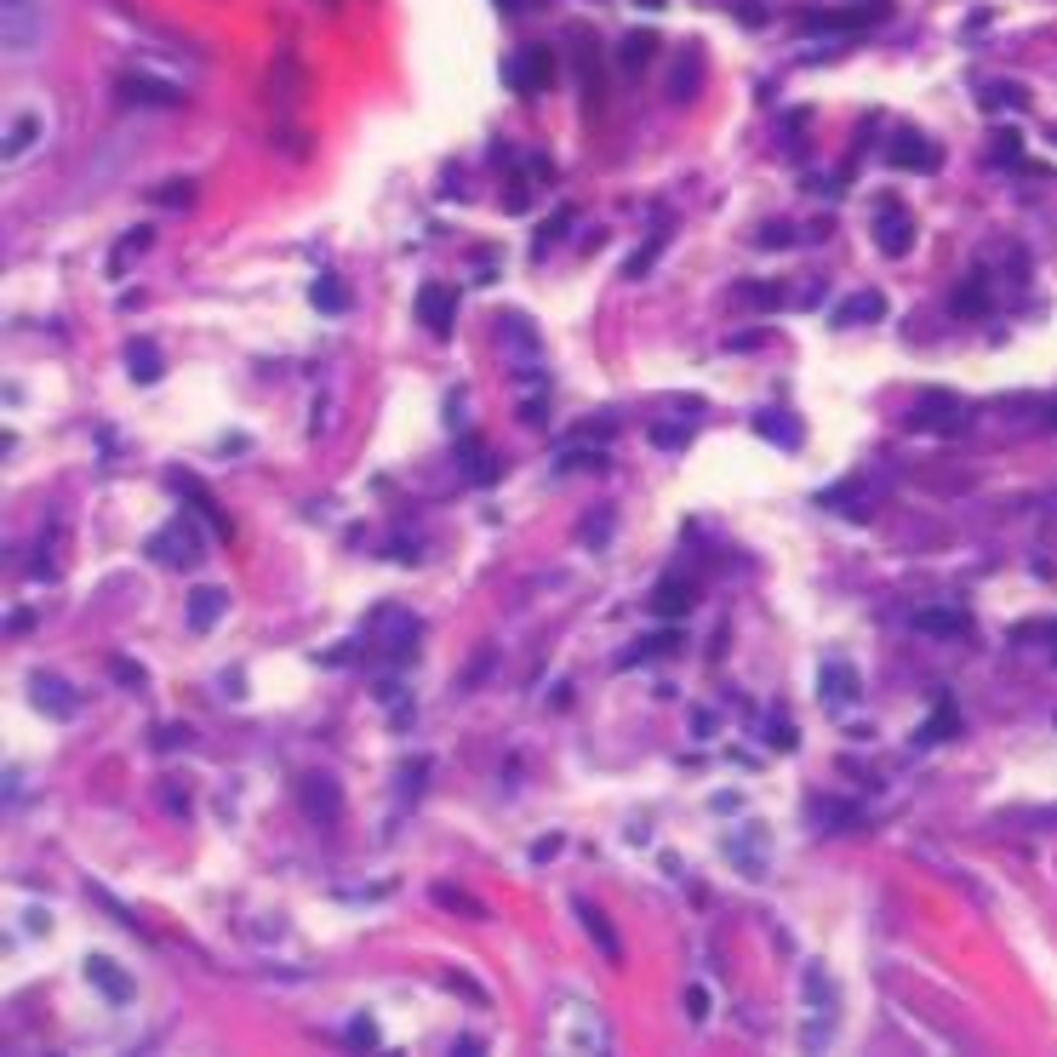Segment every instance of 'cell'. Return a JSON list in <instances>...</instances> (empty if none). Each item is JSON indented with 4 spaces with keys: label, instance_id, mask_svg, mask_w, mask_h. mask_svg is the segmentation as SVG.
Returning <instances> with one entry per match:
<instances>
[{
    "label": "cell",
    "instance_id": "1",
    "mask_svg": "<svg viewBox=\"0 0 1057 1057\" xmlns=\"http://www.w3.org/2000/svg\"><path fill=\"white\" fill-rule=\"evenodd\" d=\"M549 75H555V52H549V46H520L515 58L503 63V80H509L515 92H526V98H532V92H543V86H549Z\"/></svg>",
    "mask_w": 1057,
    "mask_h": 1057
},
{
    "label": "cell",
    "instance_id": "2",
    "mask_svg": "<svg viewBox=\"0 0 1057 1057\" xmlns=\"http://www.w3.org/2000/svg\"><path fill=\"white\" fill-rule=\"evenodd\" d=\"M875 246L886 252V258H909V246H915V223H909V212H903L898 200H880V212H875Z\"/></svg>",
    "mask_w": 1057,
    "mask_h": 1057
},
{
    "label": "cell",
    "instance_id": "3",
    "mask_svg": "<svg viewBox=\"0 0 1057 1057\" xmlns=\"http://www.w3.org/2000/svg\"><path fill=\"white\" fill-rule=\"evenodd\" d=\"M0 18H6V52L40 46V0H0Z\"/></svg>",
    "mask_w": 1057,
    "mask_h": 1057
},
{
    "label": "cell",
    "instance_id": "4",
    "mask_svg": "<svg viewBox=\"0 0 1057 1057\" xmlns=\"http://www.w3.org/2000/svg\"><path fill=\"white\" fill-rule=\"evenodd\" d=\"M886 166H898V172H938L943 149L938 143H926L920 132H898V138L886 143Z\"/></svg>",
    "mask_w": 1057,
    "mask_h": 1057
},
{
    "label": "cell",
    "instance_id": "5",
    "mask_svg": "<svg viewBox=\"0 0 1057 1057\" xmlns=\"http://www.w3.org/2000/svg\"><path fill=\"white\" fill-rule=\"evenodd\" d=\"M915 429H932V435H960V429H966V412H960L955 395L932 389V395L915 406Z\"/></svg>",
    "mask_w": 1057,
    "mask_h": 1057
},
{
    "label": "cell",
    "instance_id": "6",
    "mask_svg": "<svg viewBox=\"0 0 1057 1057\" xmlns=\"http://www.w3.org/2000/svg\"><path fill=\"white\" fill-rule=\"evenodd\" d=\"M560 1046H566V1052H600V1046H606V1029L595 1023L589 1006H566V1012H560Z\"/></svg>",
    "mask_w": 1057,
    "mask_h": 1057
},
{
    "label": "cell",
    "instance_id": "7",
    "mask_svg": "<svg viewBox=\"0 0 1057 1057\" xmlns=\"http://www.w3.org/2000/svg\"><path fill=\"white\" fill-rule=\"evenodd\" d=\"M880 18L875 6H829V12H806V29H823V35H852V29H869Z\"/></svg>",
    "mask_w": 1057,
    "mask_h": 1057
},
{
    "label": "cell",
    "instance_id": "8",
    "mask_svg": "<svg viewBox=\"0 0 1057 1057\" xmlns=\"http://www.w3.org/2000/svg\"><path fill=\"white\" fill-rule=\"evenodd\" d=\"M298 800H303V812L315 823H332L343 812V795H338V783L332 778H320V772H309V778L298 783Z\"/></svg>",
    "mask_w": 1057,
    "mask_h": 1057
},
{
    "label": "cell",
    "instance_id": "9",
    "mask_svg": "<svg viewBox=\"0 0 1057 1057\" xmlns=\"http://www.w3.org/2000/svg\"><path fill=\"white\" fill-rule=\"evenodd\" d=\"M418 320L435 332V338H452V320H458V298L446 286H423L418 292Z\"/></svg>",
    "mask_w": 1057,
    "mask_h": 1057
},
{
    "label": "cell",
    "instance_id": "10",
    "mask_svg": "<svg viewBox=\"0 0 1057 1057\" xmlns=\"http://www.w3.org/2000/svg\"><path fill=\"white\" fill-rule=\"evenodd\" d=\"M29 698H35V709L40 715H63V720H75V709H80V698L63 686V680H52V675H35L29 680Z\"/></svg>",
    "mask_w": 1057,
    "mask_h": 1057
},
{
    "label": "cell",
    "instance_id": "11",
    "mask_svg": "<svg viewBox=\"0 0 1057 1057\" xmlns=\"http://www.w3.org/2000/svg\"><path fill=\"white\" fill-rule=\"evenodd\" d=\"M86 978H92V989H103V995L115 1000V1006H132V995H138V989H132V978H126V972H120L109 955H92V960H86Z\"/></svg>",
    "mask_w": 1057,
    "mask_h": 1057
},
{
    "label": "cell",
    "instance_id": "12",
    "mask_svg": "<svg viewBox=\"0 0 1057 1057\" xmlns=\"http://www.w3.org/2000/svg\"><path fill=\"white\" fill-rule=\"evenodd\" d=\"M915 629L932 640H960L966 629H972V618L966 612H955V606H926V612H915Z\"/></svg>",
    "mask_w": 1057,
    "mask_h": 1057
},
{
    "label": "cell",
    "instance_id": "13",
    "mask_svg": "<svg viewBox=\"0 0 1057 1057\" xmlns=\"http://www.w3.org/2000/svg\"><path fill=\"white\" fill-rule=\"evenodd\" d=\"M823 703H829V709L858 703V669H852V663H823Z\"/></svg>",
    "mask_w": 1057,
    "mask_h": 1057
},
{
    "label": "cell",
    "instance_id": "14",
    "mask_svg": "<svg viewBox=\"0 0 1057 1057\" xmlns=\"http://www.w3.org/2000/svg\"><path fill=\"white\" fill-rule=\"evenodd\" d=\"M120 92H126L132 103H160V109H178V103H183L178 86H166V80H149V75H126V80H120Z\"/></svg>",
    "mask_w": 1057,
    "mask_h": 1057
},
{
    "label": "cell",
    "instance_id": "15",
    "mask_svg": "<svg viewBox=\"0 0 1057 1057\" xmlns=\"http://www.w3.org/2000/svg\"><path fill=\"white\" fill-rule=\"evenodd\" d=\"M886 315V298L880 292H852V298L835 309V326H869V320Z\"/></svg>",
    "mask_w": 1057,
    "mask_h": 1057
},
{
    "label": "cell",
    "instance_id": "16",
    "mask_svg": "<svg viewBox=\"0 0 1057 1057\" xmlns=\"http://www.w3.org/2000/svg\"><path fill=\"white\" fill-rule=\"evenodd\" d=\"M412 640H418V618H406V612H389V635H383V652L395 663L412 658Z\"/></svg>",
    "mask_w": 1057,
    "mask_h": 1057
},
{
    "label": "cell",
    "instance_id": "17",
    "mask_svg": "<svg viewBox=\"0 0 1057 1057\" xmlns=\"http://www.w3.org/2000/svg\"><path fill=\"white\" fill-rule=\"evenodd\" d=\"M35 138H40V115L35 109H23V115L6 126V160H23L29 149H35Z\"/></svg>",
    "mask_w": 1057,
    "mask_h": 1057
},
{
    "label": "cell",
    "instance_id": "18",
    "mask_svg": "<svg viewBox=\"0 0 1057 1057\" xmlns=\"http://www.w3.org/2000/svg\"><path fill=\"white\" fill-rule=\"evenodd\" d=\"M223 589H212V583H206V589H195V595H189V623H195V629H212V623L223 618Z\"/></svg>",
    "mask_w": 1057,
    "mask_h": 1057
},
{
    "label": "cell",
    "instance_id": "19",
    "mask_svg": "<svg viewBox=\"0 0 1057 1057\" xmlns=\"http://www.w3.org/2000/svg\"><path fill=\"white\" fill-rule=\"evenodd\" d=\"M686 606H692L686 583H680V578H663V583H658V595H652V612H658V618H686Z\"/></svg>",
    "mask_w": 1057,
    "mask_h": 1057
},
{
    "label": "cell",
    "instance_id": "20",
    "mask_svg": "<svg viewBox=\"0 0 1057 1057\" xmlns=\"http://www.w3.org/2000/svg\"><path fill=\"white\" fill-rule=\"evenodd\" d=\"M126 360H132V378H138V383H155L160 378V349H155V343L132 338V343H126Z\"/></svg>",
    "mask_w": 1057,
    "mask_h": 1057
},
{
    "label": "cell",
    "instance_id": "21",
    "mask_svg": "<svg viewBox=\"0 0 1057 1057\" xmlns=\"http://www.w3.org/2000/svg\"><path fill=\"white\" fill-rule=\"evenodd\" d=\"M578 920H583V926H589V938H595V943H600V949H606V955H612V960L623 955L618 932H612V926H606V920H600V909H589V903H578Z\"/></svg>",
    "mask_w": 1057,
    "mask_h": 1057
},
{
    "label": "cell",
    "instance_id": "22",
    "mask_svg": "<svg viewBox=\"0 0 1057 1057\" xmlns=\"http://www.w3.org/2000/svg\"><path fill=\"white\" fill-rule=\"evenodd\" d=\"M309 303H315V309H349V292H343V280L320 275L315 286H309Z\"/></svg>",
    "mask_w": 1057,
    "mask_h": 1057
},
{
    "label": "cell",
    "instance_id": "23",
    "mask_svg": "<svg viewBox=\"0 0 1057 1057\" xmlns=\"http://www.w3.org/2000/svg\"><path fill=\"white\" fill-rule=\"evenodd\" d=\"M658 52V35H646V29H635V35H623V69H640V63Z\"/></svg>",
    "mask_w": 1057,
    "mask_h": 1057
},
{
    "label": "cell",
    "instance_id": "24",
    "mask_svg": "<svg viewBox=\"0 0 1057 1057\" xmlns=\"http://www.w3.org/2000/svg\"><path fill=\"white\" fill-rule=\"evenodd\" d=\"M806 1000H812V1012H835V989L823 978V966H806Z\"/></svg>",
    "mask_w": 1057,
    "mask_h": 1057
},
{
    "label": "cell",
    "instance_id": "25",
    "mask_svg": "<svg viewBox=\"0 0 1057 1057\" xmlns=\"http://www.w3.org/2000/svg\"><path fill=\"white\" fill-rule=\"evenodd\" d=\"M983 109H1023V86H1012V80H995V86L983 92Z\"/></svg>",
    "mask_w": 1057,
    "mask_h": 1057
},
{
    "label": "cell",
    "instance_id": "26",
    "mask_svg": "<svg viewBox=\"0 0 1057 1057\" xmlns=\"http://www.w3.org/2000/svg\"><path fill=\"white\" fill-rule=\"evenodd\" d=\"M692 86H698V58H686L675 69V80H669V92H675V103H692Z\"/></svg>",
    "mask_w": 1057,
    "mask_h": 1057
},
{
    "label": "cell",
    "instance_id": "27",
    "mask_svg": "<svg viewBox=\"0 0 1057 1057\" xmlns=\"http://www.w3.org/2000/svg\"><path fill=\"white\" fill-rule=\"evenodd\" d=\"M463 475L475 480V486H486V480H492V463H486V446H463Z\"/></svg>",
    "mask_w": 1057,
    "mask_h": 1057
},
{
    "label": "cell",
    "instance_id": "28",
    "mask_svg": "<svg viewBox=\"0 0 1057 1057\" xmlns=\"http://www.w3.org/2000/svg\"><path fill=\"white\" fill-rule=\"evenodd\" d=\"M943 738H955V709H949V703L938 709L932 726H920V743H943Z\"/></svg>",
    "mask_w": 1057,
    "mask_h": 1057
},
{
    "label": "cell",
    "instance_id": "29",
    "mask_svg": "<svg viewBox=\"0 0 1057 1057\" xmlns=\"http://www.w3.org/2000/svg\"><path fill=\"white\" fill-rule=\"evenodd\" d=\"M743 303H755V309H778L783 292L778 286H766V280H749V286H743Z\"/></svg>",
    "mask_w": 1057,
    "mask_h": 1057
},
{
    "label": "cell",
    "instance_id": "30",
    "mask_svg": "<svg viewBox=\"0 0 1057 1057\" xmlns=\"http://www.w3.org/2000/svg\"><path fill=\"white\" fill-rule=\"evenodd\" d=\"M143 246H149V229H132V235H126V240L115 246V269H126V263L138 258Z\"/></svg>",
    "mask_w": 1057,
    "mask_h": 1057
},
{
    "label": "cell",
    "instance_id": "31",
    "mask_svg": "<svg viewBox=\"0 0 1057 1057\" xmlns=\"http://www.w3.org/2000/svg\"><path fill=\"white\" fill-rule=\"evenodd\" d=\"M189 195H195V183H189V178H172L166 189H155L160 206H189Z\"/></svg>",
    "mask_w": 1057,
    "mask_h": 1057
},
{
    "label": "cell",
    "instance_id": "32",
    "mask_svg": "<svg viewBox=\"0 0 1057 1057\" xmlns=\"http://www.w3.org/2000/svg\"><path fill=\"white\" fill-rule=\"evenodd\" d=\"M755 429H760V435H772V440H783V446H795V440H800V429H795V423L772 418V412H766V418H760Z\"/></svg>",
    "mask_w": 1057,
    "mask_h": 1057
},
{
    "label": "cell",
    "instance_id": "33",
    "mask_svg": "<svg viewBox=\"0 0 1057 1057\" xmlns=\"http://www.w3.org/2000/svg\"><path fill=\"white\" fill-rule=\"evenodd\" d=\"M652 446H663V452H680V446H686V429H675V423H652Z\"/></svg>",
    "mask_w": 1057,
    "mask_h": 1057
},
{
    "label": "cell",
    "instance_id": "34",
    "mask_svg": "<svg viewBox=\"0 0 1057 1057\" xmlns=\"http://www.w3.org/2000/svg\"><path fill=\"white\" fill-rule=\"evenodd\" d=\"M955 309H960V315H966V309H989V292H983V280H972V286H960Z\"/></svg>",
    "mask_w": 1057,
    "mask_h": 1057
},
{
    "label": "cell",
    "instance_id": "35",
    "mask_svg": "<svg viewBox=\"0 0 1057 1057\" xmlns=\"http://www.w3.org/2000/svg\"><path fill=\"white\" fill-rule=\"evenodd\" d=\"M658 246H663V240H646V246H640V252H635V258H629V263H623V275H646V263H652V258H658Z\"/></svg>",
    "mask_w": 1057,
    "mask_h": 1057
},
{
    "label": "cell",
    "instance_id": "36",
    "mask_svg": "<svg viewBox=\"0 0 1057 1057\" xmlns=\"http://www.w3.org/2000/svg\"><path fill=\"white\" fill-rule=\"evenodd\" d=\"M686 1012H692V1018H709V989H703V983H692V989H686Z\"/></svg>",
    "mask_w": 1057,
    "mask_h": 1057
},
{
    "label": "cell",
    "instance_id": "37",
    "mask_svg": "<svg viewBox=\"0 0 1057 1057\" xmlns=\"http://www.w3.org/2000/svg\"><path fill=\"white\" fill-rule=\"evenodd\" d=\"M349 1040H355V1046H378V1023L355 1018V1023H349Z\"/></svg>",
    "mask_w": 1057,
    "mask_h": 1057
},
{
    "label": "cell",
    "instance_id": "38",
    "mask_svg": "<svg viewBox=\"0 0 1057 1057\" xmlns=\"http://www.w3.org/2000/svg\"><path fill=\"white\" fill-rule=\"evenodd\" d=\"M566 223H572V206H560L555 218L543 223V240H538V246H549V240H555V235H566Z\"/></svg>",
    "mask_w": 1057,
    "mask_h": 1057
},
{
    "label": "cell",
    "instance_id": "39",
    "mask_svg": "<svg viewBox=\"0 0 1057 1057\" xmlns=\"http://www.w3.org/2000/svg\"><path fill=\"white\" fill-rule=\"evenodd\" d=\"M446 983H452V989H458V995H469V1000H475V1006H486V989H480V983L458 978V972H446Z\"/></svg>",
    "mask_w": 1057,
    "mask_h": 1057
},
{
    "label": "cell",
    "instance_id": "40",
    "mask_svg": "<svg viewBox=\"0 0 1057 1057\" xmlns=\"http://www.w3.org/2000/svg\"><path fill=\"white\" fill-rule=\"evenodd\" d=\"M772 743H778V749H795V726H789V720H772Z\"/></svg>",
    "mask_w": 1057,
    "mask_h": 1057
},
{
    "label": "cell",
    "instance_id": "41",
    "mask_svg": "<svg viewBox=\"0 0 1057 1057\" xmlns=\"http://www.w3.org/2000/svg\"><path fill=\"white\" fill-rule=\"evenodd\" d=\"M115 675L126 680V686H143V669L138 663H126V658H115Z\"/></svg>",
    "mask_w": 1057,
    "mask_h": 1057
},
{
    "label": "cell",
    "instance_id": "42",
    "mask_svg": "<svg viewBox=\"0 0 1057 1057\" xmlns=\"http://www.w3.org/2000/svg\"><path fill=\"white\" fill-rule=\"evenodd\" d=\"M783 240H795V235H789V229H783V223H772V229H766V235H760V246H783Z\"/></svg>",
    "mask_w": 1057,
    "mask_h": 1057
},
{
    "label": "cell",
    "instance_id": "43",
    "mask_svg": "<svg viewBox=\"0 0 1057 1057\" xmlns=\"http://www.w3.org/2000/svg\"><path fill=\"white\" fill-rule=\"evenodd\" d=\"M635 6H652V12H658V6H663V0H635Z\"/></svg>",
    "mask_w": 1057,
    "mask_h": 1057
},
{
    "label": "cell",
    "instance_id": "44",
    "mask_svg": "<svg viewBox=\"0 0 1057 1057\" xmlns=\"http://www.w3.org/2000/svg\"><path fill=\"white\" fill-rule=\"evenodd\" d=\"M498 6H520V0H498Z\"/></svg>",
    "mask_w": 1057,
    "mask_h": 1057
}]
</instances>
